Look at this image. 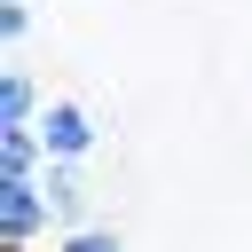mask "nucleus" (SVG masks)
Instances as JSON below:
<instances>
[{
  "instance_id": "f257e3e1",
  "label": "nucleus",
  "mask_w": 252,
  "mask_h": 252,
  "mask_svg": "<svg viewBox=\"0 0 252 252\" xmlns=\"http://www.w3.org/2000/svg\"><path fill=\"white\" fill-rule=\"evenodd\" d=\"M47 220H55V213H47L39 173H0V244H32Z\"/></svg>"
},
{
  "instance_id": "f03ea898",
  "label": "nucleus",
  "mask_w": 252,
  "mask_h": 252,
  "mask_svg": "<svg viewBox=\"0 0 252 252\" xmlns=\"http://www.w3.org/2000/svg\"><path fill=\"white\" fill-rule=\"evenodd\" d=\"M32 126H39V150H47V158H71V165H79V158L94 150V118H87L79 102H39Z\"/></svg>"
},
{
  "instance_id": "7ed1b4c3",
  "label": "nucleus",
  "mask_w": 252,
  "mask_h": 252,
  "mask_svg": "<svg viewBox=\"0 0 252 252\" xmlns=\"http://www.w3.org/2000/svg\"><path fill=\"white\" fill-rule=\"evenodd\" d=\"M39 189H47V213H55L63 228H87V189H79V173H71V158H47V173H39Z\"/></svg>"
},
{
  "instance_id": "20e7f679",
  "label": "nucleus",
  "mask_w": 252,
  "mask_h": 252,
  "mask_svg": "<svg viewBox=\"0 0 252 252\" xmlns=\"http://www.w3.org/2000/svg\"><path fill=\"white\" fill-rule=\"evenodd\" d=\"M39 118V87H32V71H0V126H32Z\"/></svg>"
},
{
  "instance_id": "39448f33",
  "label": "nucleus",
  "mask_w": 252,
  "mask_h": 252,
  "mask_svg": "<svg viewBox=\"0 0 252 252\" xmlns=\"http://www.w3.org/2000/svg\"><path fill=\"white\" fill-rule=\"evenodd\" d=\"M47 150H39V126H0V173H39Z\"/></svg>"
},
{
  "instance_id": "423d86ee",
  "label": "nucleus",
  "mask_w": 252,
  "mask_h": 252,
  "mask_svg": "<svg viewBox=\"0 0 252 252\" xmlns=\"http://www.w3.org/2000/svg\"><path fill=\"white\" fill-rule=\"evenodd\" d=\"M55 252H126V244H118L110 228H63V244H55Z\"/></svg>"
},
{
  "instance_id": "0eeeda50",
  "label": "nucleus",
  "mask_w": 252,
  "mask_h": 252,
  "mask_svg": "<svg viewBox=\"0 0 252 252\" xmlns=\"http://www.w3.org/2000/svg\"><path fill=\"white\" fill-rule=\"evenodd\" d=\"M0 32L24 39V32H32V8H24V0H0Z\"/></svg>"
},
{
  "instance_id": "6e6552de",
  "label": "nucleus",
  "mask_w": 252,
  "mask_h": 252,
  "mask_svg": "<svg viewBox=\"0 0 252 252\" xmlns=\"http://www.w3.org/2000/svg\"><path fill=\"white\" fill-rule=\"evenodd\" d=\"M0 252H32V244H0Z\"/></svg>"
}]
</instances>
